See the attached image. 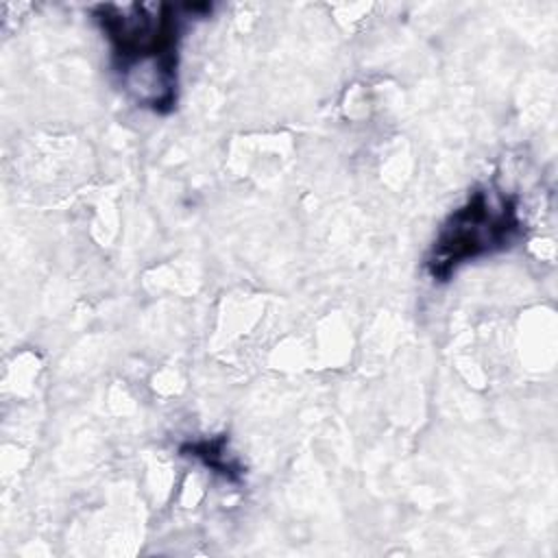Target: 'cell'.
<instances>
[{
    "instance_id": "cell-1",
    "label": "cell",
    "mask_w": 558,
    "mask_h": 558,
    "mask_svg": "<svg viewBox=\"0 0 558 558\" xmlns=\"http://www.w3.org/2000/svg\"><path fill=\"white\" fill-rule=\"evenodd\" d=\"M94 17L105 33L113 68L140 107L168 113L177 105L181 17L174 4H100Z\"/></svg>"
},
{
    "instance_id": "cell-2",
    "label": "cell",
    "mask_w": 558,
    "mask_h": 558,
    "mask_svg": "<svg viewBox=\"0 0 558 558\" xmlns=\"http://www.w3.org/2000/svg\"><path fill=\"white\" fill-rule=\"evenodd\" d=\"M521 229L514 196L477 187L440 225L425 257V272L434 281H447L460 266L510 248Z\"/></svg>"
},
{
    "instance_id": "cell-3",
    "label": "cell",
    "mask_w": 558,
    "mask_h": 558,
    "mask_svg": "<svg viewBox=\"0 0 558 558\" xmlns=\"http://www.w3.org/2000/svg\"><path fill=\"white\" fill-rule=\"evenodd\" d=\"M225 442V438H220V440H216V442H196V445H187V447H183V451H190L187 456H194V458H198V460H203V464L205 466H209V469H214V471H218V473H225L227 477H231L233 473H238V469L229 462V460H225V456H222V451H220V445Z\"/></svg>"
}]
</instances>
